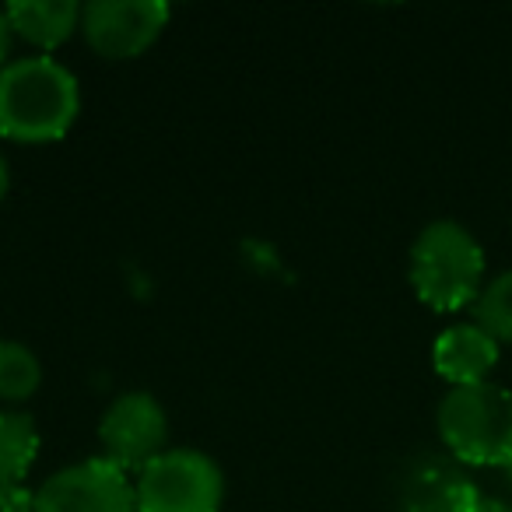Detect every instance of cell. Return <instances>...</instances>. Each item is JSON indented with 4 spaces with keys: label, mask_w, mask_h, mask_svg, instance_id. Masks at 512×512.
<instances>
[{
    "label": "cell",
    "mask_w": 512,
    "mask_h": 512,
    "mask_svg": "<svg viewBox=\"0 0 512 512\" xmlns=\"http://www.w3.org/2000/svg\"><path fill=\"white\" fill-rule=\"evenodd\" d=\"M488 256L477 235L453 218H435L418 232L407 253V281L432 313H460L477 302Z\"/></svg>",
    "instance_id": "cell-2"
},
{
    "label": "cell",
    "mask_w": 512,
    "mask_h": 512,
    "mask_svg": "<svg viewBox=\"0 0 512 512\" xmlns=\"http://www.w3.org/2000/svg\"><path fill=\"white\" fill-rule=\"evenodd\" d=\"M32 512H137L134 477L106 456L71 463L39 484Z\"/></svg>",
    "instance_id": "cell-6"
},
{
    "label": "cell",
    "mask_w": 512,
    "mask_h": 512,
    "mask_svg": "<svg viewBox=\"0 0 512 512\" xmlns=\"http://www.w3.org/2000/svg\"><path fill=\"white\" fill-rule=\"evenodd\" d=\"M470 512H512V498L481 488V495H477V502H474V509H470Z\"/></svg>",
    "instance_id": "cell-16"
},
{
    "label": "cell",
    "mask_w": 512,
    "mask_h": 512,
    "mask_svg": "<svg viewBox=\"0 0 512 512\" xmlns=\"http://www.w3.org/2000/svg\"><path fill=\"white\" fill-rule=\"evenodd\" d=\"M43 386V362L22 341L0 337V400L4 404H25Z\"/></svg>",
    "instance_id": "cell-12"
},
{
    "label": "cell",
    "mask_w": 512,
    "mask_h": 512,
    "mask_svg": "<svg viewBox=\"0 0 512 512\" xmlns=\"http://www.w3.org/2000/svg\"><path fill=\"white\" fill-rule=\"evenodd\" d=\"M165 0H92L81 8V36L102 60H137L169 29Z\"/></svg>",
    "instance_id": "cell-7"
},
{
    "label": "cell",
    "mask_w": 512,
    "mask_h": 512,
    "mask_svg": "<svg viewBox=\"0 0 512 512\" xmlns=\"http://www.w3.org/2000/svg\"><path fill=\"white\" fill-rule=\"evenodd\" d=\"M39 446H43V435L32 414L0 411V491L22 488L39 460Z\"/></svg>",
    "instance_id": "cell-11"
},
{
    "label": "cell",
    "mask_w": 512,
    "mask_h": 512,
    "mask_svg": "<svg viewBox=\"0 0 512 512\" xmlns=\"http://www.w3.org/2000/svg\"><path fill=\"white\" fill-rule=\"evenodd\" d=\"M8 193H11V165L4 158V151H0V204L8 200Z\"/></svg>",
    "instance_id": "cell-18"
},
{
    "label": "cell",
    "mask_w": 512,
    "mask_h": 512,
    "mask_svg": "<svg viewBox=\"0 0 512 512\" xmlns=\"http://www.w3.org/2000/svg\"><path fill=\"white\" fill-rule=\"evenodd\" d=\"M439 442L463 467H491L512 456V390L498 383L449 386L435 407Z\"/></svg>",
    "instance_id": "cell-3"
},
{
    "label": "cell",
    "mask_w": 512,
    "mask_h": 512,
    "mask_svg": "<svg viewBox=\"0 0 512 512\" xmlns=\"http://www.w3.org/2000/svg\"><path fill=\"white\" fill-rule=\"evenodd\" d=\"M81 116V85L57 57H15L0 71V137L15 144L64 141Z\"/></svg>",
    "instance_id": "cell-1"
},
{
    "label": "cell",
    "mask_w": 512,
    "mask_h": 512,
    "mask_svg": "<svg viewBox=\"0 0 512 512\" xmlns=\"http://www.w3.org/2000/svg\"><path fill=\"white\" fill-rule=\"evenodd\" d=\"M495 474H498V484H502L505 498H512V456H509V460H505V463H498Z\"/></svg>",
    "instance_id": "cell-17"
},
{
    "label": "cell",
    "mask_w": 512,
    "mask_h": 512,
    "mask_svg": "<svg viewBox=\"0 0 512 512\" xmlns=\"http://www.w3.org/2000/svg\"><path fill=\"white\" fill-rule=\"evenodd\" d=\"M8 18L18 43L32 46L39 57H53V50L81 32L78 0H15L8 4Z\"/></svg>",
    "instance_id": "cell-10"
},
{
    "label": "cell",
    "mask_w": 512,
    "mask_h": 512,
    "mask_svg": "<svg viewBox=\"0 0 512 512\" xmlns=\"http://www.w3.org/2000/svg\"><path fill=\"white\" fill-rule=\"evenodd\" d=\"M470 313H474L477 327L488 330L498 344H512V271H502L491 281H484Z\"/></svg>",
    "instance_id": "cell-13"
},
{
    "label": "cell",
    "mask_w": 512,
    "mask_h": 512,
    "mask_svg": "<svg viewBox=\"0 0 512 512\" xmlns=\"http://www.w3.org/2000/svg\"><path fill=\"white\" fill-rule=\"evenodd\" d=\"M32 495L36 491H25L22 488H4L0 491V512H32Z\"/></svg>",
    "instance_id": "cell-14"
},
{
    "label": "cell",
    "mask_w": 512,
    "mask_h": 512,
    "mask_svg": "<svg viewBox=\"0 0 512 512\" xmlns=\"http://www.w3.org/2000/svg\"><path fill=\"white\" fill-rule=\"evenodd\" d=\"M99 442L109 463L120 470L141 474L151 460L165 453L169 442V414L162 400L148 390H127L99 418Z\"/></svg>",
    "instance_id": "cell-5"
},
{
    "label": "cell",
    "mask_w": 512,
    "mask_h": 512,
    "mask_svg": "<svg viewBox=\"0 0 512 512\" xmlns=\"http://www.w3.org/2000/svg\"><path fill=\"white\" fill-rule=\"evenodd\" d=\"M498 355H502V344L484 327H477L474 320L453 323L432 344V365L439 379H446L449 386L488 383L498 365Z\"/></svg>",
    "instance_id": "cell-9"
},
{
    "label": "cell",
    "mask_w": 512,
    "mask_h": 512,
    "mask_svg": "<svg viewBox=\"0 0 512 512\" xmlns=\"http://www.w3.org/2000/svg\"><path fill=\"white\" fill-rule=\"evenodd\" d=\"M15 29H11V18L8 8H0V71L11 64V50H15Z\"/></svg>",
    "instance_id": "cell-15"
},
{
    "label": "cell",
    "mask_w": 512,
    "mask_h": 512,
    "mask_svg": "<svg viewBox=\"0 0 512 512\" xmlns=\"http://www.w3.org/2000/svg\"><path fill=\"white\" fill-rule=\"evenodd\" d=\"M137 512H221L225 470L204 449H165L134 477Z\"/></svg>",
    "instance_id": "cell-4"
},
{
    "label": "cell",
    "mask_w": 512,
    "mask_h": 512,
    "mask_svg": "<svg viewBox=\"0 0 512 512\" xmlns=\"http://www.w3.org/2000/svg\"><path fill=\"white\" fill-rule=\"evenodd\" d=\"M477 495V481L449 453L411 456L397 477L400 512H470Z\"/></svg>",
    "instance_id": "cell-8"
}]
</instances>
